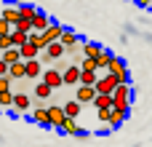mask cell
Returning <instances> with one entry per match:
<instances>
[{
    "instance_id": "16",
    "label": "cell",
    "mask_w": 152,
    "mask_h": 147,
    "mask_svg": "<svg viewBox=\"0 0 152 147\" xmlns=\"http://www.w3.org/2000/svg\"><path fill=\"white\" fill-rule=\"evenodd\" d=\"M61 131H64V134H69V137H80V134H83V129L77 126V118H69V115H67V121H64Z\"/></svg>"
},
{
    "instance_id": "8",
    "label": "cell",
    "mask_w": 152,
    "mask_h": 147,
    "mask_svg": "<svg viewBox=\"0 0 152 147\" xmlns=\"http://www.w3.org/2000/svg\"><path fill=\"white\" fill-rule=\"evenodd\" d=\"M48 115H51V126L61 131V126H64V121H67V112H64V107H59V104H51V107H48Z\"/></svg>"
},
{
    "instance_id": "17",
    "label": "cell",
    "mask_w": 152,
    "mask_h": 147,
    "mask_svg": "<svg viewBox=\"0 0 152 147\" xmlns=\"http://www.w3.org/2000/svg\"><path fill=\"white\" fill-rule=\"evenodd\" d=\"M48 27H51V19H48L43 11H37V13H35V19H32V29L43 32V29H48Z\"/></svg>"
},
{
    "instance_id": "22",
    "label": "cell",
    "mask_w": 152,
    "mask_h": 147,
    "mask_svg": "<svg viewBox=\"0 0 152 147\" xmlns=\"http://www.w3.org/2000/svg\"><path fill=\"white\" fill-rule=\"evenodd\" d=\"M3 19H5V21H11V24H16V21L21 19L19 5H5V8H3Z\"/></svg>"
},
{
    "instance_id": "33",
    "label": "cell",
    "mask_w": 152,
    "mask_h": 147,
    "mask_svg": "<svg viewBox=\"0 0 152 147\" xmlns=\"http://www.w3.org/2000/svg\"><path fill=\"white\" fill-rule=\"evenodd\" d=\"M0 75H8V62L0 56Z\"/></svg>"
},
{
    "instance_id": "14",
    "label": "cell",
    "mask_w": 152,
    "mask_h": 147,
    "mask_svg": "<svg viewBox=\"0 0 152 147\" xmlns=\"http://www.w3.org/2000/svg\"><path fill=\"white\" fill-rule=\"evenodd\" d=\"M8 75H11V80H21V78H27V67H24V59H19V62L8 64Z\"/></svg>"
},
{
    "instance_id": "34",
    "label": "cell",
    "mask_w": 152,
    "mask_h": 147,
    "mask_svg": "<svg viewBox=\"0 0 152 147\" xmlns=\"http://www.w3.org/2000/svg\"><path fill=\"white\" fill-rule=\"evenodd\" d=\"M131 3H134V5H142V8H147V5H150V0H131Z\"/></svg>"
},
{
    "instance_id": "27",
    "label": "cell",
    "mask_w": 152,
    "mask_h": 147,
    "mask_svg": "<svg viewBox=\"0 0 152 147\" xmlns=\"http://www.w3.org/2000/svg\"><path fill=\"white\" fill-rule=\"evenodd\" d=\"M13 107V91H0V110H11Z\"/></svg>"
},
{
    "instance_id": "29",
    "label": "cell",
    "mask_w": 152,
    "mask_h": 147,
    "mask_svg": "<svg viewBox=\"0 0 152 147\" xmlns=\"http://www.w3.org/2000/svg\"><path fill=\"white\" fill-rule=\"evenodd\" d=\"M11 46H13V37H11V32H8V35H0V51L11 48Z\"/></svg>"
},
{
    "instance_id": "11",
    "label": "cell",
    "mask_w": 152,
    "mask_h": 147,
    "mask_svg": "<svg viewBox=\"0 0 152 147\" xmlns=\"http://www.w3.org/2000/svg\"><path fill=\"white\" fill-rule=\"evenodd\" d=\"M32 121H35L37 126L48 129V126H51V115H48V107H43V104H40V107H35V110H32Z\"/></svg>"
},
{
    "instance_id": "1",
    "label": "cell",
    "mask_w": 152,
    "mask_h": 147,
    "mask_svg": "<svg viewBox=\"0 0 152 147\" xmlns=\"http://www.w3.org/2000/svg\"><path fill=\"white\" fill-rule=\"evenodd\" d=\"M112 99H115V107L131 112V83H118L112 91Z\"/></svg>"
},
{
    "instance_id": "6",
    "label": "cell",
    "mask_w": 152,
    "mask_h": 147,
    "mask_svg": "<svg viewBox=\"0 0 152 147\" xmlns=\"http://www.w3.org/2000/svg\"><path fill=\"white\" fill-rule=\"evenodd\" d=\"M96 94H99V91H96V86H86V83H77L75 99H77V102H83V104H91Z\"/></svg>"
},
{
    "instance_id": "12",
    "label": "cell",
    "mask_w": 152,
    "mask_h": 147,
    "mask_svg": "<svg viewBox=\"0 0 152 147\" xmlns=\"http://www.w3.org/2000/svg\"><path fill=\"white\" fill-rule=\"evenodd\" d=\"M126 118H128V110L112 107V110H110V126H112V131H115V129H120V126L126 123Z\"/></svg>"
},
{
    "instance_id": "3",
    "label": "cell",
    "mask_w": 152,
    "mask_h": 147,
    "mask_svg": "<svg viewBox=\"0 0 152 147\" xmlns=\"http://www.w3.org/2000/svg\"><path fill=\"white\" fill-rule=\"evenodd\" d=\"M118 83H120V80H118L115 72H104V75L96 80V91H99V94H112Z\"/></svg>"
},
{
    "instance_id": "18",
    "label": "cell",
    "mask_w": 152,
    "mask_h": 147,
    "mask_svg": "<svg viewBox=\"0 0 152 147\" xmlns=\"http://www.w3.org/2000/svg\"><path fill=\"white\" fill-rule=\"evenodd\" d=\"M19 51H21V59H35V56H40V51H43V48L27 40V43H24V46H21Z\"/></svg>"
},
{
    "instance_id": "26",
    "label": "cell",
    "mask_w": 152,
    "mask_h": 147,
    "mask_svg": "<svg viewBox=\"0 0 152 147\" xmlns=\"http://www.w3.org/2000/svg\"><path fill=\"white\" fill-rule=\"evenodd\" d=\"M53 91H56V88H51V86H48L45 80H40V83L35 86V96H37V99H48V96H51Z\"/></svg>"
},
{
    "instance_id": "28",
    "label": "cell",
    "mask_w": 152,
    "mask_h": 147,
    "mask_svg": "<svg viewBox=\"0 0 152 147\" xmlns=\"http://www.w3.org/2000/svg\"><path fill=\"white\" fill-rule=\"evenodd\" d=\"M19 13H21V19H35V13H37V8L35 5H19Z\"/></svg>"
},
{
    "instance_id": "15",
    "label": "cell",
    "mask_w": 152,
    "mask_h": 147,
    "mask_svg": "<svg viewBox=\"0 0 152 147\" xmlns=\"http://www.w3.org/2000/svg\"><path fill=\"white\" fill-rule=\"evenodd\" d=\"M110 62H112V54H110L107 48H102V54L96 56V67H99V75H104V72L110 70Z\"/></svg>"
},
{
    "instance_id": "35",
    "label": "cell",
    "mask_w": 152,
    "mask_h": 147,
    "mask_svg": "<svg viewBox=\"0 0 152 147\" xmlns=\"http://www.w3.org/2000/svg\"><path fill=\"white\" fill-rule=\"evenodd\" d=\"M150 8H152V0H150Z\"/></svg>"
},
{
    "instance_id": "21",
    "label": "cell",
    "mask_w": 152,
    "mask_h": 147,
    "mask_svg": "<svg viewBox=\"0 0 152 147\" xmlns=\"http://www.w3.org/2000/svg\"><path fill=\"white\" fill-rule=\"evenodd\" d=\"M64 112H67L69 118H80V112H83V102H77V99L64 102Z\"/></svg>"
},
{
    "instance_id": "25",
    "label": "cell",
    "mask_w": 152,
    "mask_h": 147,
    "mask_svg": "<svg viewBox=\"0 0 152 147\" xmlns=\"http://www.w3.org/2000/svg\"><path fill=\"white\" fill-rule=\"evenodd\" d=\"M0 56H3L8 64H13V62H19V59H21V51H19V46H11V48L0 51Z\"/></svg>"
},
{
    "instance_id": "13",
    "label": "cell",
    "mask_w": 152,
    "mask_h": 147,
    "mask_svg": "<svg viewBox=\"0 0 152 147\" xmlns=\"http://www.w3.org/2000/svg\"><path fill=\"white\" fill-rule=\"evenodd\" d=\"M91 104H94V110H110V107H115V99H112V94H96Z\"/></svg>"
},
{
    "instance_id": "9",
    "label": "cell",
    "mask_w": 152,
    "mask_h": 147,
    "mask_svg": "<svg viewBox=\"0 0 152 147\" xmlns=\"http://www.w3.org/2000/svg\"><path fill=\"white\" fill-rule=\"evenodd\" d=\"M29 107H32V96L21 94V91H13V110L16 112H27Z\"/></svg>"
},
{
    "instance_id": "32",
    "label": "cell",
    "mask_w": 152,
    "mask_h": 147,
    "mask_svg": "<svg viewBox=\"0 0 152 147\" xmlns=\"http://www.w3.org/2000/svg\"><path fill=\"white\" fill-rule=\"evenodd\" d=\"M11 29H13V24H11V21H5V19L0 16V35H8Z\"/></svg>"
},
{
    "instance_id": "24",
    "label": "cell",
    "mask_w": 152,
    "mask_h": 147,
    "mask_svg": "<svg viewBox=\"0 0 152 147\" xmlns=\"http://www.w3.org/2000/svg\"><path fill=\"white\" fill-rule=\"evenodd\" d=\"M61 43H64V48H72V46L80 43V37H77L75 29H64V32H61Z\"/></svg>"
},
{
    "instance_id": "4",
    "label": "cell",
    "mask_w": 152,
    "mask_h": 147,
    "mask_svg": "<svg viewBox=\"0 0 152 147\" xmlns=\"http://www.w3.org/2000/svg\"><path fill=\"white\" fill-rule=\"evenodd\" d=\"M107 72H115L120 83H128V64H126V59L112 56V62H110V70H107Z\"/></svg>"
},
{
    "instance_id": "10",
    "label": "cell",
    "mask_w": 152,
    "mask_h": 147,
    "mask_svg": "<svg viewBox=\"0 0 152 147\" xmlns=\"http://www.w3.org/2000/svg\"><path fill=\"white\" fill-rule=\"evenodd\" d=\"M61 72H64V86H77L80 83V64H69Z\"/></svg>"
},
{
    "instance_id": "30",
    "label": "cell",
    "mask_w": 152,
    "mask_h": 147,
    "mask_svg": "<svg viewBox=\"0 0 152 147\" xmlns=\"http://www.w3.org/2000/svg\"><path fill=\"white\" fill-rule=\"evenodd\" d=\"M112 110V107H110ZM110 110H96V121L99 123H110Z\"/></svg>"
},
{
    "instance_id": "5",
    "label": "cell",
    "mask_w": 152,
    "mask_h": 147,
    "mask_svg": "<svg viewBox=\"0 0 152 147\" xmlns=\"http://www.w3.org/2000/svg\"><path fill=\"white\" fill-rule=\"evenodd\" d=\"M24 67H27V78H29V80H40V78H43V62H40V56L24 59Z\"/></svg>"
},
{
    "instance_id": "2",
    "label": "cell",
    "mask_w": 152,
    "mask_h": 147,
    "mask_svg": "<svg viewBox=\"0 0 152 147\" xmlns=\"http://www.w3.org/2000/svg\"><path fill=\"white\" fill-rule=\"evenodd\" d=\"M61 32H64V27L56 24V21H51V27L40 32V48H45V46L53 43V40H61Z\"/></svg>"
},
{
    "instance_id": "19",
    "label": "cell",
    "mask_w": 152,
    "mask_h": 147,
    "mask_svg": "<svg viewBox=\"0 0 152 147\" xmlns=\"http://www.w3.org/2000/svg\"><path fill=\"white\" fill-rule=\"evenodd\" d=\"M99 78H102L99 70H83V67H80V83H86V86H96Z\"/></svg>"
},
{
    "instance_id": "31",
    "label": "cell",
    "mask_w": 152,
    "mask_h": 147,
    "mask_svg": "<svg viewBox=\"0 0 152 147\" xmlns=\"http://www.w3.org/2000/svg\"><path fill=\"white\" fill-rule=\"evenodd\" d=\"M13 86V80H11V75H0V91H8Z\"/></svg>"
},
{
    "instance_id": "23",
    "label": "cell",
    "mask_w": 152,
    "mask_h": 147,
    "mask_svg": "<svg viewBox=\"0 0 152 147\" xmlns=\"http://www.w3.org/2000/svg\"><path fill=\"white\" fill-rule=\"evenodd\" d=\"M11 37H13V46H19V48H21V46L29 40V32H24L21 27H13V29H11Z\"/></svg>"
},
{
    "instance_id": "7",
    "label": "cell",
    "mask_w": 152,
    "mask_h": 147,
    "mask_svg": "<svg viewBox=\"0 0 152 147\" xmlns=\"http://www.w3.org/2000/svg\"><path fill=\"white\" fill-rule=\"evenodd\" d=\"M43 80H45L51 88H61V86H64V72H61V70H43Z\"/></svg>"
},
{
    "instance_id": "20",
    "label": "cell",
    "mask_w": 152,
    "mask_h": 147,
    "mask_svg": "<svg viewBox=\"0 0 152 147\" xmlns=\"http://www.w3.org/2000/svg\"><path fill=\"white\" fill-rule=\"evenodd\" d=\"M80 51H83V56H99L102 54V46L99 43H91V40H86V43H80Z\"/></svg>"
}]
</instances>
